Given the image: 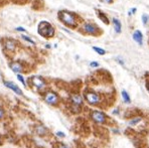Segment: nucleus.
Returning <instances> with one entry per match:
<instances>
[{
  "label": "nucleus",
  "instance_id": "obj_5",
  "mask_svg": "<svg viewBox=\"0 0 149 148\" xmlns=\"http://www.w3.org/2000/svg\"><path fill=\"white\" fill-rule=\"evenodd\" d=\"M69 103H71L73 111H75L76 113H79L81 108L84 106V102H85L84 96L78 92L71 93L69 97Z\"/></svg>",
  "mask_w": 149,
  "mask_h": 148
},
{
  "label": "nucleus",
  "instance_id": "obj_28",
  "mask_svg": "<svg viewBox=\"0 0 149 148\" xmlns=\"http://www.w3.org/2000/svg\"><path fill=\"white\" fill-rule=\"evenodd\" d=\"M4 115H5L4 110H3V108H2V107H0V120H1L3 117H4Z\"/></svg>",
  "mask_w": 149,
  "mask_h": 148
},
{
  "label": "nucleus",
  "instance_id": "obj_22",
  "mask_svg": "<svg viewBox=\"0 0 149 148\" xmlns=\"http://www.w3.org/2000/svg\"><path fill=\"white\" fill-rule=\"evenodd\" d=\"M137 12V7H132V8H130L128 10V12H127V14H128V16H133V15H135Z\"/></svg>",
  "mask_w": 149,
  "mask_h": 148
},
{
  "label": "nucleus",
  "instance_id": "obj_30",
  "mask_svg": "<svg viewBox=\"0 0 149 148\" xmlns=\"http://www.w3.org/2000/svg\"><path fill=\"white\" fill-rule=\"evenodd\" d=\"M16 30L17 31H20V32H26V29H25L24 27H21V26L16 27Z\"/></svg>",
  "mask_w": 149,
  "mask_h": 148
},
{
  "label": "nucleus",
  "instance_id": "obj_18",
  "mask_svg": "<svg viewBox=\"0 0 149 148\" xmlns=\"http://www.w3.org/2000/svg\"><path fill=\"white\" fill-rule=\"evenodd\" d=\"M93 50H94L95 52H96L97 54H99V56H105V54H107L106 49L103 48V47L101 46H97V45H94V46H92Z\"/></svg>",
  "mask_w": 149,
  "mask_h": 148
},
{
  "label": "nucleus",
  "instance_id": "obj_4",
  "mask_svg": "<svg viewBox=\"0 0 149 148\" xmlns=\"http://www.w3.org/2000/svg\"><path fill=\"white\" fill-rule=\"evenodd\" d=\"M37 32L40 36L44 37V38H53L55 35V28L53 26L51 22L47 20H42L38 23Z\"/></svg>",
  "mask_w": 149,
  "mask_h": 148
},
{
  "label": "nucleus",
  "instance_id": "obj_9",
  "mask_svg": "<svg viewBox=\"0 0 149 148\" xmlns=\"http://www.w3.org/2000/svg\"><path fill=\"white\" fill-rule=\"evenodd\" d=\"M3 47L6 52H14L17 48V41L14 40V39L11 38H7L4 40L3 42Z\"/></svg>",
  "mask_w": 149,
  "mask_h": 148
},
{
  "label": "nucleus",
  "instance_id": "obj_27",
  "mask_svg": "<svg viewBox=\"0 0 149 148\" xmlns=\"http://www.w3.org/2000/svg\"><path fill=\"white\" fill-rule=\"evenodd\" d=\"M57 148H71L69 145H67V144H63V143H59L57 144Z\"/></svg>",
  "mask_w": 149,
  "mask_h": 148
},
{
  "label": "nucleus",
  "instance_id": "obj_33",
  "mask_svg": "<svg viewBox=\"0 0 149 148\" xmlns=\"http://www.w3.org/2000/svg\"><path fill=\"white\" fill-rule=\"evenodd\" d=\"M2 144V137H1V135H0V145Z\"/></svg>",
  "mask_w": 149,
  "mask_h": 148
},
{
  "label": "nucleus",
  "instance_id": "obj_7",
  "mask_svg": "<svg viewBox=\"0 0 149 148\" xmlns=\"http://www.w3.org/2000/svg\"><path fill=\"white\" fill-rule=\"evenodd\" d=\"M29 84L38 92H44L47 88V82L41 76H32L29 78Z\"/></svg>",
  "mask_w": 149,
  "mask_h": 148
},
{
  "label": "nucleus",
  "instance_id": "obj_24",
  "mask_svg": "<svg viewBox=\"0 0 149 148\" xmlns=\"http://www.w3.org/2000/svg\"><path fill=\"white\" fill-rule=\"evenodd\" d=\"M115 61H116V62L118 63L119 65H121V66H123V67L125 66V62H124V60H123V59L121 58V57H116V58H115Z\"/></svg>",
  "mask_w": 149,
  "mask_h": 148
},
{
  "label": "nucleus",
  "instance_id": "obj_14",
  "mask_svg": "<svg viewBox=\"0 0 149 148\" xmlns=\"http://www.w3.org/2000/svg\"><path fill=\"white\" fill-rule=\"evenodd\" d=\"M111 23H112L113 25V29H114L115 33L120 34V33L122 32V22H121L120 19L117 18V17H112Z\"/></svg>",
  "mask_w": 149,
  "mask_h": 148
},
{
  "label": "nucleus",
  "instance_id": "obj_12",
  "mask_svg": "<svg viewBox=\"0 0 149 148\" xmlns=\"http://www.w3.org/2000/svg\"><path fill=\"white\" fill-rule=\"evenodd\" d=\"M95 13H96L97 17L101 20V22L104 23L105 25H110L111 24V20L109 19L108 15H107L104 11L100 10V9H95Z\"/></svg>",
  "mask_w": 149,
  "mask_h": 148
},
{
  "label": "nucleus",
  "instance_id": "obj_1",
  "mask_svg": "<svg viewBox=\"0 0 149 148\" xmlns=\"http://www.w3.org/2000/svg\"><path fill=\"white\" fill-rule=\"evenodd\" d=\"M57 18L65 27H69L71 29H78L81 23L83 22L81 16H79L77 13L65 9L59 10L57 12Z\"/></svg>",
  "mask_w": 149,
  "mask_h": 148
},
{
  "label": "nucleus",
  "instance_id": "obj_29",
  "mask_svg": "<svg viewBox=\"0 0 149 148\" xmlns=\"http://www.w3.org/2000/svg\"><path fill=\"white\" fill-rule=\"evenodd\" d=\"M112 114H113V115H119V114H120V109H119V108H116V109H113Z\"/></svg>",
  "mask_w": 149,
  "mask_h": 148
},
{
  "label": "nucleus",
  "instance_id": "obj_8",
  "mask_svg": "<svg viewBox=\"0 0 149 148\" xmlns=\"http://www.w3.org/2000/svg\"><path fill=\"white\" fill-rule=\"evenodd\" d=\"M90 118L96 124H105L107 122V115L101 110H94L90 113Z\"/></svg>",
  "mask_w": 149,
  "mask_h": 148
},
{
  "label": "nucleus",
  "instance_id": "obj_16",
  "mask_svg": "<svg viewBox=\"0 0 149 148\" xmlns=\"http://www.w3.org/2000/svg\"><path fill=\"white\" fill-rule=\"evenodd\" d=\"M121 98H122L123 102L125 104H131V98L129 93L127 92L126 90H122L121 91Z\"/></svg>",
  "mask_w": 149,
  "mask_h": 148
},
{
  "label": "nucleus",
  "instance_id": "obj_21",
  "mask_svg": "<svg viewBox=\"0 0 149 148\" xmlns=\"http://www.w3.org/2000/svg\"><path fill=\"white\" fill-rule=\"evenodd\" d=\"M17 80L19 81V82L21 83V84L23 85L24 87H27V84H26V82H25V80H24V78H23V76L21 74H17Z\"/></svg>",
  "mask_w": 149,
  "mask_h": 148
},
{
  "label": "nucleus",
  "instance_id": "obj_10",
  "mask_svg": "<svg viewBox=\"0 0 149 148\" xmlns=\"http://www.w3.org/2000/svg\"><path fill=\"white\" fill-rule=\"evenodd\" d=\"M9 68L15 74H21L24 72V66L22 65V63L18 62V61H13V62L9 63Z\"/></svg>",
  "mask_w": 149,
  "mask_h": 148
},
{
  "label": "nucleus",
  "instance_id": "obj_19",
  "mask_svg": "<svg viewBox=\"0 0 149 148\" xmlns=\"http://www.w3.org/2000/svg\"><path fill=\"white\" fill-rule=\"evenodd\" d=\"M141 21H142V24L144 26H147L149 24V14L148 13H143L141 15Z\"/></svg>",
  "mask_w": 149,
  "mask_h": 148
},
{
  "label": "nucleus",
  "instance_id": "obj_3",
  "mask_svg": "<svg viewBox=\"0 0 149 148\" xmlns=\"http://www.w3.org/2000/svg\"><path fill=\"white\" fill-rule=\"evenodd\" d=\"M84 99L85 102H86L88 105L93 106V107H97V106H100L102 104L103 98L100 95V93L96 92L94 90H91V89H87L84 91Z\"/></svg>",
  "mask_w": 149,
  "mask_h": 148
},
{
  "label": "nucleus",
  "instance_id": "obj_13",
  "mask_svg": "<svg viewBox=\"0 0 149 148\" xmlns=\"http://www.w3.org/2000/svg\"><path fill=\"white\" fill-rule=\"evenodd\" d=\"M132 38L138 45H143V43H144V40H143L144 37H143V33L140 29H135V30L133 31Z\"/></svg>",
  "mask_w": 149,
  "mask_h": 148
},
{
  "label": "nucleus",
  "instance_id": "obj_11",
  "mask_svg": "<svg viewBox=\"0 0 149 148\" xmlns=\"http://www.w3.org/2000/svg\"><path fill=\"white\" fill-rule=\"evenodd\" d=\"M3 84H4V86L6 87V88L10 89V90L12 91V92H14L15 94L19 95V96H22V95H23L21 89L19 88V87L17 86L16 84H14L13 82H10V81H4V82H3Z\"/></svg>",
  "mask_w": 149,
  "mask_h": 148
},
{
  "label": "nucleus",
  "instance_id": "obj_31",
  "mask_svg": "<svg viewBox=\"0 0 149 148\" xmlns=\"http://www.w3.org/2000/svg\"><path fill=\"white\" fill-rule=\"evenodd\" d=\"M145 87H146L147 92L149 93V79H148V80H146V83H145Z\"/></svg>",
  "mask_w": 149,
  "mask_h": 148
},
{
  "label": "nucleus",
  "instance_id": "obj_20",
  "mask_svg": "<svg viewBox=\"0 0 149 148\" xmlns=\"http://www.w3.org/2000/svg\"><path fill=\"white\" fill-rule=\"evenodd\" d=\"M21 38L23 39L24 41H26V42H28V43H30V44H32V45H35V41L33 40L31 37H29V36H27V35H25V34H21Z\"/></svg>",
  "mask_w": 149,
  "mask_h": 148
},
{
  "label": "nucleus",
  "instance_id": "obj_25",
  "mask_svg": "<svg viewBox=\"0 0 149 148\" xmlns=\"http://www.w3.org/2000/svg\"><path fill=\"white\" fill-rule=\"evenodd\" d=\"M55 135L57 136V137H59V138H63L65 136V134L63 133V132H61V131H57V132H55Z\"/></svg>",
  "mask_w": 149,
  "mask_h": 148
},
{
  "label": "nucleus",
  "instance_id": "obj_26",
  "mask_svg": "<svg viewBox=\"0 0 149 148\" xmlns=\"http://www.w3.org/2000/svg\"><path fill=\"white\" fill-rule=\"evenodd\" d=\"M115 0H100V2L102 3H106V4H112V3H114Z\"/></svg>",
  "mask_w": 149,
  "mask_h": 148
},
{
  "label": "nucleus",
  "instance_id": "obj_32",
  "mask_svg": "<svg viewBox=\"0 0 149 148\" xmlns=\"http://www.w3.org/2000/svg\"><path fill=\"white\" fill-rule=\"evenodd\" d=\"M44 47H45V48H47V49H49V48H51V44H49V43H47V44L44 45Z\"/></svg>",
  "mask_w": 149,
  "mask_h": 148
},
{
  "label": "nucleus",
  "instance_id": "obj_23",
  "mask_svg": "<svg viewBox=\"0 0 149 148\" xmlns=\"http://www.w3.org/2000/svg\"><path fill=\"white\" fill-rule=\"evenodd\" d=\"M89 66L93 69H98L99 67H100V64H99V62H97V61H93V62H91L90 64H89Z\"/></svg>",
  "mask_w": 149,
  "mask_h": 148
},
{
  "label": "nucleus",
  "instance_id": "obj_34",
  "mask_svg": "<svg viewBox=\"0 0 149 148\" xmlns=\"http://www.w3.org/2000/svg\"><path fill=\"white\" fill-rule=\"evenodd\" d=\"M0 80H1V76H0Z\"/></svg>",
  "mask_w": 149,
  "mask_h": 148
},
{
  "label": "nucleus",
  "instance_id": "obj_17",
  "mask_svg": "<svg viewBox=\"0 0 149 148\" xmlns=\"http://www.w3.org/2000/svg\"><path fill=\"white\" fill-rule=\"evenodd\" d=\"M141 121H142V117H141V116H135V117L129 119L128 125L129 126H135V125H137V124L140 123Z\"/></svg>",
  "mask_w": 149,
  "mask_h": 148
},
{
  "label": "nucleus",
  "instance_id": "obj_15",
  "mask_svg": "<svg viewBox=\"0 0 149 148\" xmlns=\"http://www.w3.org/2000/svg\"><path fill=\"white\" fill-rule=\"evenodd\" d=\"M34 131H35V133H36L37 135L41 136V137L47 135V133H49V129H47L44 125H42V124H38V125L35 126Z\"/></svg>",
  "mask_w": 149,
  "mask_h": 148
},
{
  "label": "nucleus",
  "instance_id": "obj_2",
  "mask_svg": "<svg viewBox=\"0 0 149 148\" xmlns=\"http://www.w3.org/2000/svg\"><path fill=\"white\" fill-rule=\"evenodd\" d=\"M78 29L83 34L89 36H100L103 33L102 28L93 21H83Z\"/></svg>",
  "mask_w": 149,
  "mask_h": 148
},
{
  "label": "nucleus",
  "instance_id": "obj_6",
  "mask_svg": "<svg viewBox=\"0 0 149 148\" xmlns=\"http://www.w3.org/2000/svg\"><path fill=\"white\" fill-rule=\"evenodd\" d=\"M42 96V100L49 106H57L61 101L59 94L53 90H45L41 94Z\"/></svg>",
  "mask_w": 149,
  "mask_h": 148
}]
</instances>
